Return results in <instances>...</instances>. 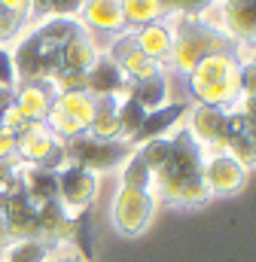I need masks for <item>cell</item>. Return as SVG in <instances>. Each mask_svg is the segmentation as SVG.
<instances>
[{"mask_svg": "<svg viewBox=\"0 0 256 262\" xmlns=\"http://www.w3.org/2000/svg\"><path fill=\"white\" fill-rule=\"evenodd\" d=\"M79 34H86L79 18H61V15L43 18L12 49L18 82H49L61 70V49Z\"/></svg>", "mask_w": 256, "mask_h": 262, "instance_id": "6da1fadb", "label": "cell"}, {"mask_svg": "<svg viewBox=\"0 0 256 262\" xmlns=\"http://www.w3.org/2000/svg\"><path fill=\"white\" fill-rule=\"evenodd\" d=\"M201 165H204V149L192 140L189 131L180 128L171 137L168 162L153 177V189L174 207H198L210 201V192L201 177Z\"/></svg>", "mask_w": 256, "mask_h": 262, "instance_id": "7a4b0ae2", "label": "cell"}, {"mask_svg": "<svg viewBox=\"0 0 256 262\" xmlns=\"http://www.w3.org/2000/svg\"><path fill=\"white\" fill-rule=\"evenodd\" d=\"M238 73H241V61L232 52H214V55L201 58L186 73V82H189L195 104L232 110L238 104V98H241Z\"/></svg>", "mask_w": 256, "mask_h": 262, "instance_id": "3957f363", "label": "cell"}, {"mask_svg": "<svg viewBox=\"0 0 256 262\" xmlns=\"http://www.w3.org/2000/svg\"><path fill=\"white\" fill-rule=\"evenodd\" d=\"M171 28H174V46H171L168 67H174L183 76L201 58H207L214 52H232L235 55V49H238L226 34H220L217 28L204 25L201 18H174Z\"/></svg>", "mask_w": 256, "mask_h": 262, "instance_id": "277c9868", "label": "cell"}, {"mask_svg": "<svg viewBox=\"0 0 256 262\" xmlns=\"http://www.w3.org/2000/svg\"><path fill=\"white\" fill-rule=\"evenodd\" d=\"M15 159L22 165H34V168H46V171H61L67 165L64 143L46 128V122H28V128L18 134Z\"/></svg>", "mask_w": 256, "mask_h": 262, "instance_id": "5b68a950", "label": "cell"}, {"mask_svg": "<svg viewBox=\"0 0 256 262\" xmlns=\"http://www.w3.org/2000/svg\"><path fill=\"white\" fill-rule=\"evenodd\" d=\"M64 152H67V162L82 165V168H89V171L98 174V171L119 168L128 156L134 152V146L128 140H95V137L82 134L76 140H67Z\"/></svg>", "mask_w": 256, "mask_h": 262, "instance_id": "8992f818", "label": "cell"}, {"mask_svg": "<svg viewBox=\"0 0 256 262\" xmlns=\"http://www.w3.org/2000/svg\"><path fill=\"white\" fill-rule=\"evenodd\" d=\"M110 213H113V226H116L122 235L137 238V235H143L146 226L153 223V213H156V192L119 186Z\"/></svg>", "mask_w": 256, "mask_h": 262, "instance_id": "52a82bcc", "label": "cell"}, {"mask_svg": "<svg viewBox=\"0 0 256 262\" xmlns=\"http://www.w3.org/2000/svg\"><path fill=\"white\" fill-rule=\"evenodd\" d=\"M55 177H58V201H61V207L70 216L86 213V207L98 195V174L82 168V165L67 162L61 171H55Z\"/></svg>", "mask_w": 256, "mask_h": 262, "instance_id": "ba28073f", "label": "cell"}, {"mask_svg": "<svg viewBox=\"0 0 256 262\" xmlns=\"http://www.w3.org/2000/svg\"><path fill=\"white\" fill-rule=\"evenodd\" d=\"M189 125L186 131L192 140L204 149V152H226V137H229V110L223 107H207V104H195L189 107Z\"/></svg>", "mask_w": 256, "mask_h": 262, "instance_id": "9c48e42d", "label": "cell"}, {"mask_svg": "<svg viewBox=\"0 0 256 262\" xmlns=\"http://www.w3.org/2000/svg\"><path fill=\"white\" fill-rule=\"evenodd\" d=\"M113 64L122 70V76H125L128 82H140V79H153V76H159V73H165L168 67H162L159 61H153V58H146L137 46H134V40H131V34L125 31H119L113 40H110V46H107V52H104Z\"/></svg>", "mask_w": 256, "mask_h": 262, "instance_id": "30bf717a", "label": "cell"}, {"mask_svg": "<svg viewBox=\"0 0 256 262\" xmlns=\"http://www.w3.org/2000/svg\"><path fill=\"white\" fill-rule=\"evenodd\" d=\"M201 177H204V186H207L210 198L214 195H235L247 183V168L238 165L229 152H204Z\"/></svg>", "mask_w": 256, "mask_h": 262, "instance_id": "8fae6325", "label": "cell"}, {"mask_svg": "<svg viewBox=\"0 0 256 262\" xmlns=\"http://www.w3.org/2000/svg\"><path fill=\"white\" fill-rule=\"evenodd\" d=\"M0 213H3L6 229H9V241H31V238H40L37 204L25 195L22 183L0 198Z\"/></svg>", "mask_w": 256, "mask_h": 262, "instance_id": "7c38bea8", "label": "cell"}, {"mask_svg": "<svg viewBox=\"0 0 256 262\" xmlns=\"http://www.w3.org/2000/svg\"><path fill=\"white\" fill-rule=\"evenodd\" d=\"M131 40H134V46H137L146 58H153V61H159L162 67H168L171 46H174L171 18H159V21H150V25H143V28H134V31H131Z\"/></svg>", "mask_w": 256, "mask_h": 262, "instance_id": "4fadbf2b", "label": "cell"}, {"mask_svg": "<svg viewBox=\"0 0 256 262\" xmlns=\"http://www.w3.org/2000/svg\"><path fill=\"white\" fill-rule=\"evenodd\" d=\"M52 101H55V92L49 82H18L12 89V104L28 122H46Z\"/></svg>", "mask_w": 256, "mask_h": 262, "instance_id": "5bb4252c", "label": "cell"}, {"mask_svg": "<svg viewBox=\"0 0 256 262\" xmlns=\"http://www.w3.org/2000/svg\"><path fill=\"white\" fill-rule=\"evenodd\" d=\"M125 89H128V79L122 76V70L107 55H98V61L86 73V92L95 95V98H122Z\"/></svg>", "mask_w": 256, "mask_h": 262, "instance_id": "9a60e30c", "label": "cell"}, {"mask_svg": "<svg viewBox=\"0 0 256 262\" xmlns=\"http://www.w3.org/2000/svg\"><path fill=\"white\" fill-rule=\"evenodd\" d=\"M79 25L86 28V34L101 31V34H119L122 25V9L119 0H82L79 6Z\"/></svg>", "mask_w": 256, "mask_h": 262, "instance_id": "2e32d148", "label": "cell"}, {"mask_svg": "<svg viewBox=\"0 0 256 262\" xmlns=\"http://www.w3.org/2000/svg\"><path fill=\"white\" fill-rule=\"evenodd\" d=\"M189 107H192L189 101H171V104H165V107L146 113L140 131H137L134 140H131V146H137V143H143V140H153V137H168V131L174 128V125H180V119L189 113Z\"/></svg>", "mask_w": 256, "mask_h": 262, "instance_id": "e0dca14e", "label": "cell"}, {"mask_svg": "<svg viewBox=\"0 0 256 262\" xmlns=\"http://www.w3.org/2000/svg\"><path fill=\"white\" fill-rule=\"evenodd\" d=\"M18 183H22L25 195L31 198L37 207L46 204V201H55V198H58V177H55V171L34 168V165H22V171H18Z\"/></svg>", "mask_w": 256, "mask_h": 262, "instance_id": "ac0fdd59", "label": "cell"}, {"mask_svg": "<svg viewBox=\"0 0 256 262\" xmlns=\"http://www.w3.org/2000/svg\"><path fill=\"white\" fill-rule=\"evenodd\" d=\"M86 134L95 140H122L119 98H95V113H92V122H89Z\"/></svg>", "mask_w": 256, "mask_h": 262, "instance_id": "d6986e66", "label": "cell"}, {"mask_svg": "<svg viewBox=\"0 0 256 262\" xmlns=\"http://www.w3.org/2000/svg\"><path fill=\"white\" fill-rule=\"evenodd\" d=\"M122 98L134 101V104L143 107L146 113H153V110H159V107L168 104V79H165V73H159V76H153V79L128 82V89H125Z\"/></svg>", "mask_w": 256, "mask_h": 262, "instance_id": "ffe728a7", "label": "cell"}, {"mask_svg": "<svg viewBox=\"0 0 256 262\" xmlns=\"http://www.w3.org/2000/svg\"><path fill=\"white\" fill-rule=\"evenodd\" d=\"M98 49L92 43L89 34H79L73 37L67 46L61 49V70H76V73H89V67L98 61Z\"/></svg>", "mask_w": 256, "mask_h": 262, "instance_id": "44dd1931", "label": "cell"}, {"mask_svg": "<svg viewBox=\"0 0 256 262\" xmlns=\"http://www.w3.org/2000/svg\"><path fill=\"white\" fill-rule=\"evenodd\" d=\"M52 107H55L58 113L70 116V119H76L79 125L89 128L92 113H95V95H89V92H55Z\"/></svg>", "mask_w": 256, "mask_h": 262, "instance_id": "7402d4cb", "label": "cell"}, {"mask_svg": "<svg viewBox=\"0 0 256 262\" xmlns=\"http://www.w3.org/2000/svg\"><path fill=\"white\" fill-rule=\"evenodd\" d=\"M122 9V25L125 28H143L150 21H159L162 12V0H119Z\"/></svg>", "mask_w": 256, "mask_h": 262, "instance_id": "603a6c76", "label": "cell"}, {"mask_svg": "<svg viewBox=\"0 0 256 262\" xmlns=\"http://www.w3.org/2000/svg\"><path fill=\"white\" fill-rule=\"evenodd\" d=\"M52 256L49 244L43 238H31V241H9V247L0 253V262H46Z\"/></svg>", "mask_w": 256, "mask_h": 262, "instance_id": "cb8c5ba5", "label": "cell"}, {"mask_svg": "<svg viewBox=\"0 0 256 262\" xmlns=\"http://www.w3.org/2000/svg\"><path fill=\"white\" fill-rule=\"evenodd\" d=\"M122 186H125V189H143V192H153V171H150L146 162L137 156V149L122 162Z\"/></svg>", "mask_w": 256, "mask_h": 262, "instance_id": "d4e9b609", "label": "cell"}, {"mask_svg": "<svg viewBox=\"0 0 256 262\" xmlns=\"http://www.w3.org/2000/svg\"><path fill=\"white\" fill-rule=\"evenodd\" d=\"M70 213L61 207V201L55 198V201H46V204H40L37 207V223H40V238L49 244L52 238H55V232L61 229V223L67 220Z\"/></svg>", "mask_w": 256, "mask_h": 262, "instance_id": "484cf974", "label": "cell"}, {"mask_svg": "<svg viewBox=\"0 0 256 262\" xmlns=\"http://www.w3.org/2000/svg\"><path fill=\"white\" fill-rule=\"evenodd\" d=\"M137 156L146 162V168L153 171V177H156V171L168 162V156H171V137H153V140H143V143H137Z\"/></svg>", "mask_w": 256, "mask_h": 262, "instance_id": "4316f807", "label": "cell"}, {"mask_svg": "<svg viewBox=\"0 0 256 262\" xmlns=\"http://www.w3.org/2000/svg\"><path fill=\"white\" fill-rule=\"evenodd\" d=\"M143 119H146V110H143V107H137V104L128 101V98H119V128H122V140L131 143L134 134L143 125Z\"/></svg>", "mask_w": 256, "mask_h": 262, "instance_id": "83f0119b", "label": "cell"}, {"mask_svg": "<svg viewBox=\"0 0 256 262\" xmlns=\"http://www.w3.org/2000/svg\"><path fill=\"white\" fill-rule=\"evenodd\" d=\"M214 3L217 0H162V12H168L174 18H198Z\"/></svg>", "mask_w": 256, "mask_h": 262, "instance_id": "f1b7e54d", "label": "cell"}, {"mask_svg": "<svg viewBox=\"0 0 256 262\" xmlns=\"http://www.w3.org/2000/svg\"><path fill=\"white\" fill-rule=\"evenodd\" d=\"M25 25H28V18H22L15 12H9L6 6H0V46H6L9 40H15Z\"/></svg>", "mask_w": 256, "mask_h": 262, "instance_id": "f546056e", "label": "cell"}, {"mask_svg": "<svg viewBox=\"0 0 256 262\" xmlns=\"http://www.w3.org/2000/svg\"><path fill=\"white\" fill-rule=\"evenodd\" d=\"M18 171H22V162H18V159H6V162H0V198L6 195L9 189L18 186Z\"/></svg>", "mask_w": 256, "mask_h": 262, "instance_id": "4dcf8cb0", "label": "cell"}, {"mask_svg": "<svg viewBox=\"0 0 256 262\" xmlns=\"http://www.w3.org/2000/svg\"><path fill=\"white\" fill-rule=\"evenodd\" d=\"M18 76H15V64H12V52L6 46H0V89H15Z\"/></svg>", "mask_w": 256, "mask_h": 262, "instance_id": "1f68e13d", "label": "cell"}, {"mask_svg": "<svg viewBox=\"0 0 256 262\" xmlns=\"http://www.w3.org/2000/svg\"><path fill=\"white\" fill-rule=\"evenodd\" d=\"M0 125H3L6 131H12V134H22V131L28 128V119L15 110V104H9V107L0 113Z\"/></svg>", "mask_w": 256, "mask_h": 262, "instance_id": "d6a6232c", "label": "cell"}, {"mask_svg": "<svg viewBox=\"0 0 256 262\" xmlns=\"http://www.w3.org/2000/svg\"><path fill=\"white\" fill-rule=\"evenodd\" d=\"M15 143H18V134H12L0 125V162L15 159Z\"/></svg>", "mask_w": 256, "mask_h": 262, "instance_id": "836d02e7", "label": "cell"}, {"mask_svg": "<svg viewBox=\"0 0 256 262\" xmlns=\"http://www.w3.org/2000/svg\"><path fill=\"white\" fill-rule=\"evenodd\" d=\"M0 6H6L9 12H15L22 18H31V0H0Z\"/></svg>", "mask_w": 256, "mask_h": 262, "instance_id": "e575fe53", "label": "cell"}, {"mask_svg": "<svg viewBox=\"0 0 256 262\" xmlns=\"http://www.w3.org/2000/svg\"><path fill=\"white\" fill-rule=\"evenodd\" d=\"M49 9H52V0H31V15L49 18Z\"/></svg>", "mask_w": 256, "mask_h": 262, "instance_id": "d590c367", "label": "cell"}, {"mask_svg": "<svg viewBox=\"0 0 256 262\" xmlns=\"http://www.w3.org/2000/svg\"><path fill=\"white\" fill-rule=\"evenodd\" d=\"M46 262H86L79 253H73V250H61V253H55V256H49Z\"/></svg>", "mask_w": 256, "mask_h": 262, "instance_id": "8d00e7d4", "label": "cell"}, {"mask_svg": "<svg viewBox=\"0 0 256 262\" xmlns=\"http://www.w3.org/2000/svg\"><path fill=\"white\" fill-rule=\"evenodd\" d=\"M9 247V229H6V220H3V213H0V253Z\"/></svg>", "mask_w": 256, "mask_h": 262, "instance_id": "74e56055", "label": "cell"}, {"mask_svg": "<svg viewBox=\"0 0 256 262\" xmlns=\"http://www.w3.org/2000/svg\"><path fill=\"white\" fill-rule=\"evenodd\" d=\"M12 104V89H0V113Z\"/></svg>", "mask_w": 256, "mask_h": 262, "instance_id": "f35d334b", "label": "cell"}]
</instances>
